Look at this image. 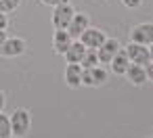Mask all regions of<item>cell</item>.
I'll return each mask as SVG.
<instances>
[{
  "instance_id": "6da1fadb",
  "label": "cell",
  "mask_w": 153,
  "mask_h": 138,
  "mask_svg": "<svg viewBox=\"0 0 153 138\" xmlns=\"http://www.w3.org/2000/svg\"><path fill=\"white\" fill-rule=\"evenodd\" d=\"M30 123H32V119H30V113H27L25 109L13 111V115H11V130H13V136H25V134L30 132Z\"/></svg>"
},
{
  "instance_id": "7a4b0ae2",
  "label": "cell",
  "mask_w": 153,
  "mask_h": 138,
  "mask_svg": "<svg viewBox=\"0 0 153 138\" xmlns=\"http://www.w3.org/2000/svg\"><path fill=\"white\" fill-rule=\"evenodd\" d=\"M74 15H76V11L69 7V2L67 4H57L55 11H53V25H55V30H67L69 21L74 19Z\"/></svg>"
},
{
  "instance_id": "3957f363",
  "label": "cell",
  "mask_w": 153,
  "mask_h": 138,
  "mask_svg": "<svg viewBox=\"0 0 153 138\" xmlns=\"http://www.w3.org/2000/svg\"><path fill=\"white\" fill-rule=\"evenodd\" d=\"M126 52H128V59H130V63H134V65H149L151 63V57H149V48L145 46V44H136V42H130L128 44V48H126Z\"/></svg>"
},
{
  "instance_id": "277c9868",
  "label": "cell",
  "mask_w": 153,
  "mask_h": 138,
  "mask_svg": "<svg viewBox=\"0 0 153 138\" xmlns=\"http://www.w3.org/2000/svg\"><path fill=\"white\" fill-rule=\"evenodd\" d=\"M23 52H25V40H21V38H7L4 44L0 46V55L7 57V59L19 57Z\"/></svg>"
},
{
  "instance_id": "5b68a950",
  "label": "cell",
  "mask_w": 153,
  "mask_h": 138,
  "mask_svg": "<svg viewBox=\"0 0 153 138\" xmlns=\"http://www.w3.org/2000/svg\"><path fill=\"white\" fill-rule=\"evenodd\" d=\"M78 40H80L86 48H94V50H97V48L107 40V38H105V34H103L101 30H90V27H86Z\"/></svg>"
},
{
  "instance_id": "8992f818",
  "label": "cell",
  "mask_w": 153,
  "mask_h": 138,
  "mask_svg": "<svg viewBox=\"0 0 153 138\" xmlns=\"http://www.w3.org/2000/svg\"><path fill=\"white\" fill-rule=\"evenodd\" d=\"M120 50V42L117 40H105L99 48H97V57H99V63L103 65H109L111 59L115 57V52Z\"/></svg>"
},
{
  "instance_id": "52a82bcc",
  "label": "cell",
  "mask_w": 153,
  "mask_h": 138,
  "mask_svg": "<svg viewBox=\"0 0 153 138\" xmlns=\"http://www.w3.org/2000/svg\"><path fill=\"white\" fill-rule=\"evenodd\" d=\"M130 38H132V42H136V44H145V46H149V44L153 42V23L136 25V27L132 30Z\"/></svg>"
},
{
  "instance_id": "ba28073f",
  "label": "cell",
  "mask_w": 153,
  "mask_h": 138,
  "mask_svg": "<svg viewBox=\"0 0 153 138\" xmlns=\"http://www.w3.org/2000/svg\"><path fill=\"white\" fill-rule=\"evenodd\" d=\"M86 27H88V17L80 13V15H74V19L69 21V25H67V34L71 36V40H78Z\"/></svg>"
},
{
  "instance_id": "9c48e42d",
  "label": "cell",
  "mask_w": 153,
  "mask_h": 138,
  "mask_svg": "<svg viewBox=\"0 0 153 138\" xmlns=\"http://www.w3.org/2000/svg\"><path fill=\"white\" fill-rule=\"evenodd\" d=\"M109 65H111L113 73H117V75H126V69H128V65H130V59H128L126 48H120V50L115 52V57L111 59Z\"/></svg>"
},
{
  "instance_id": "30bf717a",
  "label": "cell",
  "mask_w": 153,
  "mask_h": 138,
  "mask_svg": "<svg viewBox=\"0 0 153 138\" xmlns=\"http://www.w3.org/2000/svg\"><path fill=\"white\" fill-rule=\"evenodd\" d=\"M65 82L69 88H80L82 86V65L80 63H69L65 69Z\"/></svg>"
},
{
  "instance_id": "8fae6325",
  "label": "cell",
  "mask_w": 153,
  "mask_h": 138,
  "mask_svg": "<svg viewBox=\"0 0 153 138\" xmlns=\"http://www.w3.org/2000/svg\"><path fill=\"white\" fill-rule=\"evenodd\" d=\"M71 42H74V40H71V36L67 34V30H57V32H55V38H53V48H55V52L65 55V50L69 48Z\"/></svg>"
},
{
  "instance_id": "7c38bea8",
  "label": "cell",
  "mask_w": 153,
  "mask_h": 138,
  "mask_svg": "<svg viewBox=\"0 0 153 138\" xmlns=\"http://www.w3.org/2000/svg\"><path fill=\"white\" fill-rule=\"evenodd\" d=\"M84 52H86V46H84L80 40H74V42L69 44V48L65 50V61H67V63H80L82 57H84Z\"/></svg>"
},
{
  "instance_id": "4fadbf2b",
  "label": "cell",
  "mask_w": 153,
  "mask_h": 138,
  "mask_svg": "<svg viewBox=\"0 0 153 138\" xmlns=\"http://www.w3.org/2000/svg\"><path fill=\"white\" fill-rule=\"evenodd\" d=\"M126 75H128V80L134 84V86H140V84H145L147 82V71H145V67L143 65H128V69H126Z\"/></svg>"
},
{
  "instance_id": "5bb4252c",
  "label": "cell",
  "mask_w": 153,
  "mask_h": 138,
  "mask_svg": "<svg viewBox=\"0 0 153 138\" xmlns=\"http://www.w3.org/2000/svg\"><path fill=\"white\" fill-rule=\"evenodd\" d=\"M97 63H99L97 50H94V48H86V52H84V57H82V61H80L82 69H90V67H97Z\"/></svg>"
},
{
  "instance_id": "9a60e30c",
  "label": "cell",
  "mask_w": 153,
  "mask_h": 138,
  "mask_svg": "<svg viewBox=\"0 0 153 138\" xmlns=\"http://www.w3.org/2000/svg\"><path fill=\"white\" fill-rule=\"evenodd\" d=\"M9 136H13V130H11V117L0 113V138H9Z\"/></svg>"
},
{
  "instance_id": "2e32d148",
  "label": "cell",
  "mask_w": 153,
  "mask_h": 138,
  "mask_svg": "<svg viewBox=\"0 0 153 138\" xmlns=\"http://www.w3.org/2000/svg\"><path fill=\"white\" fill-rule=\"evenodd\" d=\"M90 71H92V80H94V86H99V84H103L105 80H107V69L105 67H101V65H97V67H90Z\"/></svg>"
},
{
  "instance_id": "e0dca14e",
  "label": "cell",
  "mask_w": 153,
  "mask_h": 138,
  "mask_svg": "<svg viewBox=\"0 0 153 138\" xmlns=\"http://www.w3.org/2000/svg\"><path fill=\"white\" fill-rule=\"evenodd\" d=\"M19 4H21V0H0V11L7 15V13H13Z\"/></svg>"
},
{
  "instance_id": "ac0fdd59",
  "label": "cell",
  "mask_w": 153,
  "mask_h": 138,
  "mask_svg": "<svg viewBox=\"0 0 153 138\" xmlns=\"http://www.w3.org/2000/svg\"><path fill=\"white\" fill-rule=\"evenodd\" d=\"M42 4H48V7H57V4H67L69 0H40Z\"/></svg>"
},
{
  "instance_id": "d6986e66",
  "label": "cell",
  "mask_w": 153,
  "mask_h": 138,
  "mask_svg": "<svg viewBox=\"0 0 153 138\" xmlns=\"http://www.w3.org/2000/svg\"><path fill=\"white\" fill-rule=\"evenodd\" d=\"M122 2H124V7H128V9H136V7H140L143 0H122Z\"/></svg>"
},
{
  "instance_id": "ffe728a7",
  "label": "cell",
  "mask_w": 153,
  "mask_h": 138,
  "mask_svg": "<svg viewBox=\"0 0 153 138\" xmlns=\"http://www.w3.org/2000/svg\"><path fill=\"white\" fill-rule=\"evenodd\" d=\"M9 27V19H7V15L0 11V30H7Z\"/></svg>"
},
{
  "instance_id": "44dd1931",
  "label": "cell",
  "mask_w": 153,
  "mask_h": 138,
  "mask_svg": "<svg viewBox=\"0 0 153 138\" xmlns=\"http://www.w3.org/2000/svg\"><path fill=\"white\" fill-rule=\"evenodd\" d=\"M145 71H147V77H149V80L153 82V63H149V65L145 67Z\"/></svg>"
},
{
  "instance_id": "7402d4cb",
  "label": "cell",
  "mask_w": 153,
  "mask_h": 138,
  "mask_svg": "<svg viewBox=\"0 0 153 138\" xmlns=\"http://www.w3.org/2000/svg\"><path fill=\"white\" fill-rule=\"evenodd\" d=\"M4 105H7V96H4V92H2V90H0V113H2Z\"/></svg>"
},
{
  "instance_id": "603a6c76",
  "label": "cell",
  "mask_w": 153,
  "mask_h": 138,
  "mask_svg": "<svg viewBox=\"0 0 153 138\" xmlns=\"http://www.w3.org/2000/svg\"><path fill=\"white\" fill-rule=\"evenodd\" d=\"M4 40H7V32H4V30H0V46L4 44Z\"/></svg>"
},
{
  "instance_id": "cb8c5ba5",
  "label": "cell",
  "mask_w": 153,
  "mask_h": 138,
  "mask_svg": "<svg viewBox=\"0 0 153 138\" xmlns=\"http://www.w3.org/2000/svg\"><path fill=\"white\" fill-rule=\"evenodd\" d=\"M149 57H151V63H153V42L149 44Z\"/></svg>"
},
{
  "instance_id": "d4e9b609",
  "label": "cell",
  "mask_w": 153,
  "mask_h": 138,
  "mask_svg": "<svg viewBox=\"0 0 153 138\" xmlns=\"http://www.w3.org/2000/svg\"><path fill=\"white\" fill-rule=\"evenodd\" d=\"M9 138H13V136H9Z\"/></svg>"
}]
</instances>
